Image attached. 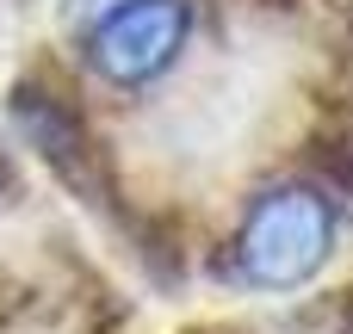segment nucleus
<instances>
[{
	"label": "nucleus",
	"instance_id": "f257e3e1",
	"mask_svg": "<svg viewBox=\"0 0 353 334\" xmlns=\"http://www.w3.org/2000/svg\"><path fill=\"white\" fill-rule=\"evenodd\" d=\"M329 242H335V217H329L323 192L285 186L248 211L242 242H236V267L261 291H292L329 260Z\"/></svg>",
	"mask_w": 353,
	"mask_h": 334
},
{
	"label": "nucleus",
	"instance_id": "f03ea898",
	"mask_svg": "<svg viewBox=\"0 0 353 334\" xmlns=\"http://www.w3.org/2000/svg\"><path fill=\"white\" fill-rule=\"evenodd\" d=\"M180 37H186V6L180 0H124L93 25L87 62L105 81L137 87V81H149V74H161L174 62Z\"/></svg>",
	"mask_w": 353,
	"mask_h": 334
},
{
	"label": "nucleus",
	"instance_id": "7ed1b4c3",
	"mask_svg": "<svg viewBox=\"0 0 353 334\" xmlns=\"http://www.w3.org/2000/svg\"><path fill=\"white\" fill-rule=\"evenodd\" d=\"M12 118H19V130L37 143V155H43L68 186H93V143H87L81 118H74L62 99H50L43 87H19V93H12Z\"/></svg>",
	"mask_w": 353,
	"mask_h": 334
},
{
	"label": "nucleus",
	"instance_id": "20e7f679",
	"mask_svg": "<svg viewBox=\"0 0 353 334\" xmlns=\"http://www.w3.org/2000/svg\"><path fill=\"white\" fill-rule=\"evenodd\" d=\"M0 186H6V149H0Z\"/></svg>",
	"mask_w": 353,
	"mask_h": 334
}]
</instances>
